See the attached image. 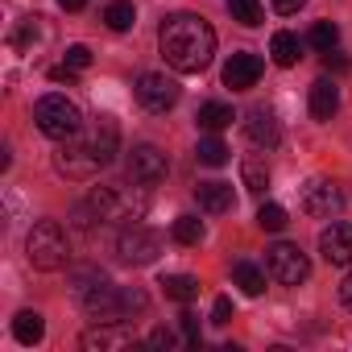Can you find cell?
Here are the masks:
<instances>
[{
    "label": "cell",
    "instance_id": "13",
    "mask_svg": "<svg viewBox=\"0 0 352 352\" xmlns=\"http://www.w3.org/2000/svg\"><path fill=\"white\" fill-rule=\"evenodd\" d=\"M261 71H265L261 58L249 54V50H241V54H232V58L224 63V87H232V91H249V87H257Z\"/></svg>",
    "mask_w": 352,
    "mask_h": 352
},
{
    "label": "cell",
    "instance_id": "21",
    "mask_svg": "<svg viewBox=\"0 0 352 352\" xmlns=\"http://www.w3.org/2000/svg\"><path fill=\"white\" fill-rule=\"evenodd\" d=\"M241 183H245V191L265 195V191H270V170H265V162L245 157V162H241Z\"/></svg>",
    "mask_w": 352,
    "mask_h": 352
},
{
    "label": "cell",
    "instance_id": "36",
    "mask_svg": "<svg viewBox=\"0 0 352 352\" xmlns=\"http://www.w3.org/2000/svg\"><path fill=\"white\" fill-rule=\"evenodd\" d=\"M50 79H54V83H75V71L63 63V67H54V71H50Z\"/></svg>",
    "mask_w": 352,
    "mask_h": 352
},
{
    "label": "cell",
    "instance_id": "19",
    "mask_svg": "<svg viewBox=\"0 0 352 352\" xmlns=\"http://www.w3.org/2000/svg\"><path fill=\"white\" fill-rule=\"evenodd\" d=\"M298 50H302V46H298V38H294L290 30H278V34L270 38V54H274L278 67H294V63H298Z\"/></svg>",
    "mask_w": 352,
    "mask_h": 352
},
{
    "label": "cell",
    "instance_id": "16",
    "mask_svg": "<svg viewBox=\"0 0 352 352\" xmlns=\"http://www.w3.org/2000/svg\"><path fill=\"white\" fill-rule=\"evenodd\" d=\"M340 108V87L331 79H315L311 83V116L315 120H331Z\"/></svg>",
    "mask_w": 352,
    "mask_h": 352
},
{
    "label": "cell",
    "instance_id": "1",
    "mask_svg": "<svg viewBox=\"0 0 352 352\" xmlns=\"http://www.w3.org/2000/svg\"><path fill=\"white\" fill-rule=\"evenodd\" d=\"M157 46H162V58L179 75H199L216 54V30L199 13H174L162 21Z\"/></svg>",
    "mask_w": 352,
    "mask_h": 352
},
{
    "label": "cell",
    "instance_id": "8",
    "mask_svg": "<svg viewBox=\"0 0 352 352\" xmlns=\"http://www.w3.org/2000/svg\"><path fill=\"white\" fill-rule=\"evenodd\" d=\"M116 253H120V261H129V265H153L157 253H162V236L149 232V228H141V224H133V228L120 232Z\"/></svg>",
    "mask_w": 352,
    "mask_h": 352
},
{
    "label": "cell",
    "instance_id": "2",
    "mask_svg": "<svg viewBox=\"0 0 352 352\" xmlns=\"http://www.w3.org/2000/svg\"><path fill=\"white\" fill-rule=\"evenodd\" d=\"M116 141H120V129L112 116H96L87 129H79L75 137H67L54 153V166L67 179H96V174L116 157Z\"/></svg>",
    "mask_w": 352,
    "mask_h": 352
},
{
    "label": "cell",
    "instance_id": "11",
    "mask_svg": "<svg viewBox=\"0 0 352 352\" xmlns=\"http://www.w3.org/2000/svg\"><path fill=\"white\" fill-rule=\"evenodd\" d=\"M83 348H100V352H112V348H133L137 344V336H133V327L124 323V319H112V323H96L91 331H83V340H79Z\"/></svg>",
    "mask_w": 352,
    "mask_h": 352
},
{
    "label": "cell",
    "instance_id": "28",
    "mask_svg": "<svg viewBox=\"0 0 352 352\" xmlns=\"http://www.w3.org/2000/svg\"><path fill=\"white\" fill-rule=\"evenodd\" d=\"M257 224H261L265 232H282V228H286V208H278V204H261Z\"/></svg>",
    "mask_w": 352,
    "mask_h": 352
},
{
    "label": "cell",
    "instance_id": "4",
    "mask_svg": "<svg viewBox=\"0 0 352 352\" xmlns=\"http://www.w3.org/2000/svg\"><path fill=\"white\" fill-rule=\"evenodd\" d=\"M25 257L34 270H63L71 261V241L58 220H38L25 236Z\"/></svg>",
    "mask_w": 352,
    "mask_h": 352
},
{
    "label": "cell",
    "instance_id": "3",
    "mask_svg": "<svg viewBox=\"0 0 352 352\" xmlns=\"http://www.w3.org/2000/svg\"><path fill=\"white\" fill-rule=\"evenodd\" d=\"M75 290H79L83 311H87L96 323L133 319V315H141V311L149 307V294H145L141 286H112L104 274H100V278H96V274H87V278H83V286H75Z\"/></svg>",
    "mask_w": 352,
    "mask_h": 352
},
{
    "label": "cell",
    "instance_id": "14",
    "mask_svg": "<svg viewBox=\"0 0 352 352\" xmlns=\"http://www.w3.org/2000/svg\"><path fill=\"white\" fill-rule=\"evenodd\" d=\"M245 137H249L257 149H274V145L282 141V124H278V116H274L270 108H253V112L245 116Z\"/></svg>",
    "mask_w": 352,
    "mask_h": 352
},
{
    "label": "cell",
    "instance_id": "17",
    "mask_svg": "<svg viewBox=\"0 0 352 352\" xmlns=\"http://www.w3.org/2000/svg\"><path fill=\"white\" fill-rule=\"evenodd\" d=\"M195 120H199V129L220 133V129H228V124L236 120V112H232V104H224V100H208V104H199Z\"/></svg>",
    "mask_w": 352,
    "mask_h": 352
},
{
    "label": "cell",
    "instance_id": "35",
    "mask_svg": "<svg viewBox=\"0 0 352 352\" xmlns=\"http://www.w3.org/2000/svg\"><path fill=\"white\" fill-rule=\"evenodd\" d=\"M323 67H327V71H348V58H344V54H336V50H327Z\"/></svg>",
    "mask_w": 352,
    "mask_h": 352
},
{
    "label": "cell",
    "instance_id": "25",
    "mask_svg": "<svg viewBox=\"0 0 352 352\" xmlns=\"http://www.w3.org/2000/svg\"><path fill=\"white\" fill-rule=\"evenodd\" d=\"M228 13H232V21H241V25H261V0H228Z\"/></svg>",
    "mask_w": 352,
    "mask_h": 352
},
{
    "label": "cell",
    "instance_id": "7",
    "mask_svg": "<svg viewBox=\"0 0 352 352\" xmlns=\"http://www.w3.org/2000/svg\"><path fill=\"white\" fill-rule=\"evenodd\" d=\"M298 204H302V212H307L311 220H331V216H340V208H344V191H340L331 179H315V183L302 187Z\"/></svg>",
    "mask_w": 352,
    "mask_h": 352
},
{
    "label": "cell",
    "instance_id": "38",
    "mask_svg": "<svg viewBox=\"0 0 352 352\" xmlns=\"http://www.w3.org/2000/svg\"><path fill=\"white\" fill-rule=\"evenodd\" d=\"M58 5H63V9H67V13H79V9H83V5H87V0H58Z\"/></svg>",
    "mask_w": 352,
    "mask_h": 352
},
{
    "label": "cell",
    "instance_id": "31",
    "mask_svg": "<svg viewBox=\"0 0 352 352\" xmlns=\"http://www.w3.org/2000/svg\"><path fill=\"white\" fill-rule=\"evenodd\" d=\"M179 319H183V336H187V344H191V348H199V340H204V336H199V319H195L191 311H183Z\"/></svg>",
    "mask_w": 352,
    "mask_h": 352
},
{
    "label": "cell",
    "instance_id": "37",
    "mask_svg": "<svg viewBox=\"0 0 352 352\" xmlns=\"http://www.w3.org/2000/svg\"><path fill=\"white\" fill-rule=\"evenodd\" d=\"M340 298H344V307L352 311V274H348V278L340 282Z\"/></svg>",
    "mask_w": 352,
    "mask_h": 352
},
{
    "label": "cell",
    "instance_id": "22",
    "mask_svg": "<svg viewBox=\"0 0 352 352\" xmlns=\"http://www.w3.org/2000/svg\"><path fill=\"white\" fill-rule=\"evenodd\" d=\"M232 282H236L249 298H257V294L265 290V274H261L253 261H236V265H232Z\"/></svg>",
    "mask_w": 352,
    "mask_h": 352
},
{
    "label": "cell",
    "instance_id": "5",
    "mask_svg": "<svg viewBox=\"0 0 352 352\" xmlns=\"http://www.w3.org/2000/svg\"><path fill=\"white\" fill-rule=\"evenodd\" d=\"M34 120H38V129H42L50 141H67V137H75V133L83 129L79 104L67 100V96H58V91H50V96H42V100L34 104Z\"/></svg>",
    "mask_w": 352,
    "mask_h": 352
},
{
    "label": "cell",
    "instance_id": "20",
    "mask_svg": "<svg viewBox=\"0 0 352 352\" xmlns=\"http://www.w3.org/2000/svg\"><path fill=\"white\" fill-rule=\"evenodd\" d=\"M13 336H17V344H42V336H46L42 315H38V311H21V315L13 319Z\"/></svg>",
    "mask_w": 352,
    "mask_h": 352
},
{
    "label": "cell",
    "instance_id": "10",
    "mask_svg": "<svg viewBox=\"0 0 352 352\" xmlns=\"http://www.w3.org/2000/svg\"><path fill=\"white\" fill-rule=\"evenodd\" d=\"M166 174H170V157L157 145H133V153H129V179L133 183L153 187V183L166 179Z\"/></svg>",
    "mask_w": 352,
    "mask_h": 352
},
{
    "label": "cell",
    "instance_id": "30",
    "mask_svg": "<svg viewBox=\"0 0 352 352\" xmlns=\"http://www.w3.org/2000/svg\"><path fill=\"white\" fill-rule=\"evenodd\" d=\"M212 323H232V298L228 294H220L212 302Z\"/></svg>",
    "mask_w": 352,
    "mask_h": 352
},
{
    "label": "cell",
    "instance_id": "33",
    "mask_svg": "<svg viewBox=\"0 0 352 352\" xmlns=\"http://www.w3.org/2000/svg\"><path fill=\"white\" fill-rule=\"evenodd\" d=\"M34 38H38V25H34V21H25V25H21V34H17L13 42H17V50H25V46L34 42Z\"/></svg>",
    "mask_w": 352,
    "mask_h": 352
},
{
    "label": "cell",
    "instance_id": "6",
    "mask_svg": "<svg viewBox=\"0 0 352 352\" xmlns=\"http://www.w3.org/2000/svg\"><path fill=\"white\" fill-rule=\"evenodd\" d=\"M265 274H270L278 286H298V282L311 278V261H307V253H302L298 245L278 241V245L265 249Z\"/></svg>",
    "mask_w": 352,
    "mask_h": 352
},
{
    "label": "cell",
    "instance_id": "15",
    "mask_svg": "<svg viewBox=\"0 0 352 352\" xmlns=\"http://www.w3.org/2000/svg\"><path fill=\"white\" fill-rule=\"evenodd\" d=\"M195 199H199V208L212 212V216H224V212L236 208V191H232V183H199V187H195Z\"/></svg>",
    "mask_w": 352,
    "mask_h": 352
},
{
    "label": "cell",
    "instance_id": "9",
    "mask_svg": "<svg viewBox=\"0 0 352 352\" xmlns=\"http://www.w3.org/2000/svg\"><path fill=\"white\" fill-rule=\"evenodd\" d=\"M137 104L145 112H170L174 104H179V83L166 79V75H157V71H145L137 79Z\"/></svg>",
    "mask_w": 352,
    "mask_h": 352
},
{
    "label": "cell",
    "instance_id": "29",
    "mask_svg": "<svg viewBox=\"0 0 352 352\" xmlns=\"http://www.w3.org/2000/svg\"><path fill=\"white\" fill-rule=\"evenodd\" d=\"M63 63H67L71 71H87V67H91V50H87L83 42H75V46H67V54H63Z\"/></svg>",
    "mask_w": 352,
    "mask_h": 352
},
{
    "label": "cell",
    "instance_id": "18",
    "mask_svg": "<svg viewBox=\"0 0 352 352\" xmlns=\"http://www.w3.org/2000/svg\"><path fill=\"white\" fill-rule=\"evenodd\" d=\"M157 286H162V294L170 302H191V298H199V278H191V274H166Z\"/></svg>",
    "mask_w": 352,
    "mask_h": 352
},
{
    "label": "cell",
    "instance_id": "23",
    "mask_svg": "<svg viewBox=\"0 0 352 352\" xmlns=\"http://www.w3.org/2000/svg\"><path fill=\"white\" fill-rule=\"evenodd\" d=\"M133 21H137V9L129 5V0H112V5L104 9V25H108V30H116V34L133 30Z\"/></svg>",
    "mask_w": 352,
    "mask_h": 352
},
{
    "label": "cell",
    "instance_id": "24",
    "mask_svg": "<svg viewBox=\"0 0 352 352\" xmlns=\"http://www.w3.org/2000/svg\"><path fill=\"white\" fill-rule=\"evenodd\" d=\"M195 157H199V166H224V162L232 157V149H228L220 137H204L199 149H195Z\"/></svg>",
    "mask_w": 352,
    "mask_h": 352
},
{
    "label": "cell",
    "instance_id": "26",
    "mask_svg": "<svg viewBox=\"0 0 352 352\" xmlns=\"http://www.w3.org/2000/svg\"><path fill=\"white\" fill-rule=\"evenodd\" d=\"M174 241L179 245H199L204 241V220L199 216H179L174 220Z\"/></svg>",
    "mask_w": 352,
    "mask_h": 352
},
{
    "label": "cell",
    "instance_id": "27",
    "mask_svg": "<svg viewBox=\"0 0 352 352\" xmlns=\"http://www.w3.org/2000/svg\"><path fill=\"white\" fill-rule=\"evenodd\" d=\"M336 42H340V25H336V21H319V25L311 30V46H315V50L327 54V50H336Z\"/></svg>",
    "mask_w": 352,
    "mask_h": 352
},
{
    "label": "cell",
    "instance_id": "34",
    "mask_svg": "<svg viewBox=\"0 0 352 352\" xmlns=\"http://www.w3.org/2000/svg\"><path fill=\"white\" fill-rule=\"evenodd\" d=\"M302 5H307V0H274V9H278L282 17H290V13H298Z\"/></svg>",
    "mask_w": 352,
    "mask_h": 352
},
{
    "label": "cell",
    "instance_id": "32",
    "mask_svg": "<svg viewBox=\"0 0 352 352\" xmlns=\"http://www.w3.org/2000/svg\"><path fill=\"white\" fill-rule=\"evenodd\" d=\"M145 344H149V348H170V344H174V331H170V327H157V331H149Z\"/></svg>",
    "mask_w": 352,
    "mask_h": 352
},
{
    "label": "cell",
    "instance_id": "12",
    "mask_svg": "<svg viewBox=\"0 0 352 352\" xmlns=\"http://www.w3.org/2000/svg\"><path fill=\"white\" fill-rule=\"evenodd\" d=\"M319 253L327 265H352V224L336 220L319 232Z\"/></svg>",
    "mask_w": 352,
    "mask_h": 352
}]
</instances>
